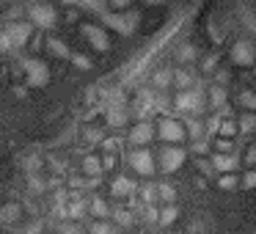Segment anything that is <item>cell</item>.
<instances>
[{
    "label": "cell",
    "mask_w": 256,
    "mask_h": 234,
    "mask_svg": "<svg viewBox=\"0 0 256 234\" xmlns=\"http://www.w3.org/2000/svg\"><path fill=\"white\" fill-rule=\"evenodd\" d=\"M204 108H206V96H204V88H201L198 80L193 83V88L179 91V94L174 96V110L184 113V116H201Z\"/></svg>",
    "instance_id": "1"
},
{
    "label": "cell",
    "mask_w": 256,
    "mask_h": 234,
    "mask_svg": "<svg viewBox=\"0 0 256 234\" xmlns=\"http://www.w3.org/2000/svg\"><path fill=\"white\" fill-rule=\"evenodd\" d=\"M100 20L108 25V28H116L122 36H132L135 30H138L140 14H138V12H124V14H116V12H110V8H105V12L100 14Z\"/></svg>",
    "instance_id": "2"
},
{
    "label": "cell",
    "mask_w": 256,
    "mask_h": 234,
    "mask_svg": "<svg viewBox=\"0 0 256 234\" xmlns=\"http://www.w3.org/2000/svg\"><path fill=\"white\" fill-rule=\"evenodd\" d=\"M22 72L28 88H44L50 83V66L42 58H22Z\"/></svg>",
    "instance_id": "3"
},
{
    "label": "cell",
    "mask_w": 256,
    "mask_h": 234,
    "mask_svg": "<svg viewBox=\"0 0 256 234\" xmlns=\"http://www.w3.org/2000/svg\"><path fill=\"white\" fill-rule=\"evenodd\" d=\"M130 116H132V113H130V105H127V100H124L122 91L110 94V102H108V108H105V122L110 124V127L122 130V127L130 124Z\"/></svg>",
    "instance_id": "4"
},
{
    "label": "cell",
    "mask_w": 256,
    "mask_h": 234,
    "mask_svg": "<svg viewBox=\"0 0 256 234\" xmlns=\"http://www.w3.org/2000/svg\"><path fill=\"white\" fill-rule=\"evenodd\" d=\"M154 138H160L166 146H179L184 138H188V135H184V127H182V122H179V118L166 116V118H160V122H157Z\"/></svg>",
    "instance_id": "5"
},
{
    "label": "cell",
    "mask_w": 256,
    "mask_h": 234,
    "mask_svg": "<svg viewBox=\"0 0 256 234\" xmlns=\"http://www.w3.org/2000/svg\"><path fill=\"white\" fill-rule=\"evenodd\" d=\"M184 157L188 154H184L182 146H160V152L154 157V166L160 168V174H176L182 168Z\"/></svg>",
    "instance_id": "6"
},
{
    "label": "cell",
    "mask_w": 256,
    "mask_h": 234,
    "mask_svg": "<svg viewBox=\"0 0 256 234\" xmlns=\"http://www.w3.org/2000/svg\"><path fill=\"white\" fill-rule=\"evenodd\" d=\"M127 162H130V168H132L135 174H140V176H152V174L157 171L154 154H152L146 146H132V149L127 152Z\"/></svg>",
    "instance_id": "7"
},
{
    "label": "cell",
    "mask_w": 256,
    "mask_h": 234,
    "mask_svg": "<svg viewBox=\"0 0 256 234\" xmlns=\"http://www.w3.org/2000/svg\"><path fill=\"white\" fill-rule=\"evenodd\" d=\"M28 20L30 25H36V28H52L56 25V8L50 6V3H30L28 6Z\"/></svg>",
    "instance_id": "8"
},
{
    "label": "cell",
    "mask_w": 256,
    "mask_h": 234,
    "mask_svg": "<svg viewBox=\"0 0 256 234\" xmlns=\"http://www.w3.org/2000/svg\"><path fill=\"white\" fill-rule=\"evenodd\" d=\"M232 61L237 64V66H250V64L256 61V44L250 39H237L232 44Z\"/></svg>",
    "instance_id": "9"
},
{
    "label": "cell",
    "mask_w": 256,
    "mask_h": 234,
    "mask_svg": "<svg viewBox=\"0 0 256 234\" xmlns=\"http://www.w3.org/2000/svg\"><path fill=\"white\" fill-rule=\"evenodd\" d=\"M6 36H8V42H12L14 50H20V47H25L30 42V36H34V25L30 22H8L6 25Z\"/></svg>",
    "instance_id": "10"
},
{
    "label": "cell",
    "mask_w": 256,
    "mask_h": 234,
    "mask_svg": "<svg viewBox=\"0 0 256 234\" xmlns=\"http://www.w3.org/2000/svg\"><path fill=\"white\" fill-rule=\"evenodd\" d=\"M130 144L132 146H146L149 140H154V124L152 122H135L127 132Z\"/></svg>",
    "instance_id": "11"
},
{
    "label": "cell",
    "mask_w": 256,
    "mask_h": 234,
    "mask_svg": "<svg viewBox=\"0 0 256 234\" xmlns=\"http://www.w3.org/2000/svg\"><path fill=\"white\" fill-rule=\"evenodd\" d=\"M83 36L88 39V44L94 50H100V52L110 50V39H108L105 28H100V25H83Z\"/></svg>",
    "instance_id": "12"
},
{
    "label": "cell",
    "mask_w": 256,
    "mask_h": 234,
    "mask_svg": "<svg viewBox=\"0 0 256 234\" xmlns=\"http://www.w3.org/2000/svg\"><path fill=\"white\" fill-rule=\"evenodd\" d=\"M22 204H17V201H6V204H0V226H17L20 218H22Z\"/></svg>",
    "instance_id": "13"
},
{
    "label": "cell",
    "mask_w": 256,
    "mask_h": 234,
    "mask_svg": "<svg viewBox=\"0 0 256 234\" xmlns=\"http://www.w3.org/2000/svg\"><path fill=\"white\" fill-rule=\"evenodd\" d=\"M135 190H138L135 179L132 176H124V174H118V176L110 182V193L116 196V198H130V196H135Z\"/></svg>",
    "instance_id": "14"
},
{
    "label": "cell",
    "mask_w": 256,
    "mask_h": 234,
    "mask_svg": "<svg viewBox=\"0 0 256 234\" xmlns=\"http://www.w3.org/2000/svg\"><path fill=\"white\" fill-rule=\"evenodd\" d=\"M179 220V206L176 204H162L157 206V226L160 228H168Z\"/></svg>",
    "instance_id": "15"
},
{
    "label": "cell",
    "mask_w": 256,
    "mask_h": 234,
    "mask_svg": "<svg viewBox=\"0 0 256 234\" xmlns=\"http://www.w3.org/2000/svg\"><path fill=\"white\" fill-rule=\"evenodd\" d=\"M88 215L94 220H110V206H108V201L100 198V196L88 198Z\"/></svg>",
    "instance_id": "16"
},
{
    "label": "cell",
    "mask_w": 256,
    "mask_h": 234,
    "mask_svg": "<svg viewBox=\"0 0 256 234\" xmlns=\"http://www.w3.org/2000/svg\"><path fill=\"white\" fill-rule=\"evenodd\" d=\"M210 166H212V171H218V174H234L237 171V157L234 154H215Z\"/></svg>",
    "instance_id": "17"
},
{
    "label": "cell",
    "mask_w": 256,
    "mask_h": 234,
    "mask_svg": "<svg viewBox=\"0 0 256 234\" xmlns=\"http://www.w3.org/2000/svg\"><path fill=\"white\" fill-rule=\"evenodd\" d=\"M193 83H196V78H193V72H190V69H176V72H171V86L176 91L193 88Z\"/></svg>",
    "instance_id": "18"
},
{
    "label": "cell",
    "mask_w": 256,
    "mask_h": 234,
    "mask_svg": "<svg viewBox=\"0 0 256 234\" xmlns=\"http://www.w3.org/2000/svg\"><path fill=\"white\" fill-rule=\"evenodd\" d=\"M110 223L116 228H130L135 223V215L127 210V206H116V210H110Z\"/></svg>",
    "instance_id": "19"
},
{
    "label": "cell",
    "mask_w": 256,
    "mask_h": 234,
    "mask_svg": "<svg viewBox=\"0 0 256 234\" xmlns=\"http://www.w3.org/2000/svg\"><path fill=\"white\" fill-rule=\"evenodd\" d=\"M182 127H184V135L193 138V140H201V138H204V132H206V124L201 122L198 116H190L188 122H182Z\"/></svg>",
    "instance_id": "20"
},
{
    "label": "cell",
    "mask_w": 256,
    "mask_h": 234,
    "mask_svg": "<svg viewBox=\"0 0 256 234\" xmlns=\"http://www.w3.org/2000/svg\"><path fill=\"white\" fill-rule=\"evenodd\" d=\"M80 168H83V174H86V176H91V179H100L102 176V160L96 154H86L83 162H80Z\"/></svg>",
    "instance_id": "21"
},
{
    "label": "cell",
    "mask_w": 256,
    "mask_h": 234,
    "mask_svg": "<svg viewBox=\"0 0 256 234\" xmlns=\"http://www.w3.org/2000/svg\"><path fill=\"white\" fill-rule=\"evenodd\" d=\"M44 47H47V50H50L56 58H61V61H69V58H72V50H69V47L64 44L61 39H56V36H47Z\"/></svg>",
    "instance_id": "22"
},
{
    "label": "cell",
    "mask_w": 256,
    "mask_h": 234,
    "mask_svg": "<svg viewBox=\"0 0 256 234\" xmlns=\"http://www.w3.org/2000/svg\"><path fill=\"white\" fill-rule=\"evenodd\" d=\"M50 179H44L42 174H28V190H30V196H42V193H47L50 190Z\"/></svg>",
    "instance_id": "23"
},
{
    "label": "cell",
    "mask_w": 256,
    "mask_h": 234,
    "mask_svg": "<svg viewBox=\"0 0 256 234\" xmlns=\"http://www.w3.org/2000/svg\"><path fill=\"white\" fill-rule=\"evenodd\" d=\"M44 226H47V220L44 218H30V223H25V226H12V232L14 234H42L44 232Z\"/></svg>",
    "instance_id": "24"
},
{
    "label": "cell",
    "mask_w": 256,
    "mask_h": 234,
    "mask_svg": "<svg viewBox=\"0 0 256 234\" xmlns=\"http://www.w3.org/2000/svg\"><path fill=\"white\" fill-rule=\"evenodd\" d=\"M152 88H154L157 94L171 88V69H157V72L152 74Z\"/></svg>",
    "instance_id": "25"
},
{
    "label": "cell",
    "mask_w": 256,
    "mask_h": 234,
    "mask_svg": "<svg viewBox=\"0 0 256 234\" xmlns=\"http://www.w3.org/2000/svg\"><path fill=\"white\" fill-rule=\"evenodd\" d=\"M206 100H210L212 108L223 110V108H226V88H223V86H210V94H206Z\"/></svg>",
    "instance_id": "26"
},
{
    "label": "cell",
    "mask_w": 256,
    "mask_h": 234,
    "mask_svg": "<svg viewBox=\"0 0 256 234\" xmlns=\"http://www.w3.org/2000/svg\"><path fill=\"white\" fill-rule=\"evenodd\" d=\"M52 232H56V234H86V228H83V223L58 220V223H52Z\"/></svg>",
    "instance_id": "27"
},
{
    "label": "cell",
    "mask_w": 256,
    "mask_h": 234,
    "mask_svg": "<svg viewBox=\"0 0 256 234\" xmlns=\"http://www.w3.org/2000/svg\"><path fill=\"white\" fill-rule=\"evenodd\" d=\"M196 58H198V50H196L190 42H184V44L176 47V61H179V64H193Z\"/></svg>",
    "instance_id": "28"
},
{
    "label": "cell",
    "mask_w": 256,
    "mask_h": 234,
    "mask_svg": "<svg viewBox=\"0 0 256 234\" xmlns=\"http://www.w3.org/2000/svg\"><path fill=\"white\" fill-rule=\"evenodd\" d=\"M157 198L162 204H176V188L168 182H157Z\"/></svg>",
    "instance_id": "29"
},
{
    "label": "cell",
    "mask_w": 256,
    "mask_h": 234,
    "mask_svg": "<svg viewBox=\"0 0 256 234\" xmlns=\"http://www.w3.org/2000/svg\"><path fill=\"white\" fill-rule=\"evenodd\" d=\"M86 234H118V228L113 226L110 220H91Z\"/></svg>",
    "instance_id": "30"
},
{
    "label": "cell",
    "mask_w": 256,
    "mask_h": 234,
    "mask_svg": "<svg viewBox=\"0 0 256 234\" xmlns=\"http://www.w3.org/2000/svg\"><path fill=\"white\" fill-rule=\"evenodd\" d=\"M100 184V179H91V176H69V188L72 190H91Z\"/></svg>",
    "instance_id": "31"
},
{
    "label": "cell",
    "mask_w": 256,
    "mask_h": 234,
    "mask_svg": "<svg viewBox=\"0 0 256 234\" xmlns=\"http://www.w3.org/2000/svg\"><path fill=\"white\" fill-rule=\"evenodd\" d=\"M237 132H256V113H242L237 122Z\"/></svg>",
    "instance_id": "32"
},
{
    "label": "cell",
    "mask_w": 256,
    "mask_h": 234,
    "mask_svg": "<svg viewBox=\"0 0 256 234\" xmlns=\"http://www.w3.org/2000/svg\"><path fill=\"white\" fill-rule=\"evenodd\" d=\"M234 135H237V122L220 118V124H218V138H228V140H232Z\"/></svg>",
    "instance_id": "33"
},
{
    "label": "cell",
    "mask_w": 256,
    "mask_h": 234,
    "mask_svg": "<svg viewBox=\"0 0 256 234\" xmlns=\"http://www.w3.org/2000/svg\"><path fill=\"white\" fill-rule=\"evenodd\" d=\"M140 190V198H144V204L149 206H157L160 204V198H157V184H146V188H138Z\"/></svg>",
    "instance_id": "34"
},
{
    "label": "cell",
    "mask_w": 256,
    "mask_h": 234,
    "mask_svg": "<svg viewBox=\"0 0 256 234\" xmlns=\"http://www.w3.org/2000/svg\"><path fill=\"white\" fill-rule=\"evenodd\" d=\"M83 144H86V146H100V144H102V130L86 127V130H83Z\"/></svg>",
    "instance_id": "35"
},
{
    "label": "cell",
    "mask_w": 256,
    "mask_h": 234,
    "mask_svg": "<svg viewBox=\"0 0 256 234\" xmlns=\"http://www.w3.org/2000/svg\"><path fill=\"white\" fill-rule=\"evenodd\" d=\"M218 188H220V190H237L240 188V179L234 176V174H220V176H218Z\"/></svg>",
    "instance_id": "36"
},
{
    "label": "cell",
    "mask_w": 256,
    "mask_h": 234,
    "mask_svg": "<svg viewBox=\"0 0 256 234\" xmlns=\"http://www.w3.org/2000/svg\"><path fill=\"white\" fill-rule=\"evenodd\" d=\"M69 61H72L78 69H83V72H88V69H94V61H91L88 56H83V52H72V58H69Z\"/></svg>",
    "instance_id": "37"
},
{
    "label": "cell",
    "mask_w": 256,
    "mask_h": 234,
    "mask_svg": "<svg viewBox=\"0 0 256 234\" xmlns=\"http://www.w3.org/2000/svg\"><path fill=\"white\" fill-rule=\"evenodd\" d=\"M240 105H242L245 110L256 113V94L254 91H242V94H240Z\"/></svg>",
    "instance_id": "38"
},
{
    "label": "cell",
    "mask_w": 256,
    "mask_h": 234,
    "mask_svg": "<svg viewBox=\"0 0 256 234\" xmlns=\"http://www.w3.org/2000/svg\"><path fill=\"white\" fill-rule=\"evenodd\" d=\"M47 166H50L56 174H69L66 160H61V157H56V154H50V157H47Z\"/></svg>",
    "instance_id": "39"
},
{
    "label": "cell",
    "mask_w": 256,
    "mask_h": 234,
    "mask_svg": "<svg viewBox=\"0 0 256 234\" xmlns=\"http://www.w3.org/2000/svg\"><path fill=\"white\" fill-rule=\"evenodd\" d=\"M78 3H80V6H83V8H88V12H94V14H102V12H105V0H78Z\"/></svg>",
    "instance_id": "40"
},
{
    "label": "cell",
    "mask_w": 256,
    "mask_h": 234,
    "mask_svg": "<svg viewBox=\"0 0 256 234\" xmlns=\"http://www.w3.org/2000/svg\"><path fill=\"white\" fill-rule=\"evenodd\" d=\"M102 149H105V154H116L122 149V138H102Z\"/></svg>",
    "instance_id": "41"
},
{
    "label": "cell",
    "mask_w": 256,
    "mask_h": 234,
    "mask_svg": "<svg viewBox=\"0 0 256 234\" xmlns=\"http://www.w3.org/2000/svg\"><path fill=\"white\" fill-rule=\"evenodd\" d=\"M240 184H242L245 190H254L256 188V168H248V171L242 174V179H240Z\"/></svg>",
    "instance_id": "42"
},
{
    "label": "cell",
    "mask_w": 256,
    "mask_h": 234,
    "mask_svg": "<svg viewBox=\"0 0 256 234\" xmlns=\"http://www.w3.org/2000/svg\"><path fill=\"white\" fill-rule=\"evenodd\" d=\"M232 149H234V144L228 138H218L215 140V154H232Z\"/></svg>",
    "instance_id": "43"
},
{
    "label": "cell",
    "mask_w": 256,
    "mask_h": 234,
    "mask_svg": "<svg viewBox=\"0 0 256 234\" xmlns=\"http://www.w3.org/2000/svg\"><path fill=\"white\" fill-rule=\"evenodd\" d=\"M201 69H204V72H215L218 69V52H210V56L201 61Z\"/></svg>",
    "instance_id": "44"
},
{
    "label": "cell",
    "mask_w": 256,
    "mask_h": 234,
    "mask_svg": "<svg viewBox=\"0 0 256 234\" xmlns=\"http://www.w3.org/2000/svg\"><path fill=\"white\" fill-rule=\"evenodd\" d=\"M212 78H215V83L212 86H223V88H226V83H228V69H215V72H212Z\"/></svg>",
    "instance_id": "45"
},
{
    "label": "cell",
    "mask_w": 256,
    "mask_h": 234,
    "mask_svg": "<svg viewBox=\"0 0 256 234\" xmlns=\"http://www.w3.org/2000/svg\"><path fill=\"white\" fill-rule=\"evenodd\" d=\"M140 218H144L146 223H157V206H149V204H146V206H144V215H140Z\"/></svg>",
    "instance_id": "46"
},
{
    "label": "cell",
    "mask_w": 256,
    "mask_h": 234,
    "mask_svg": "<svg viewBox=\"0 0 256 234\" xmlns=\"http://www.w3.org/2000/svg\"><path fill=\"white\" fill-rule=\"evenodd\" d=\"M102 160V171H113V166H116V154H105L100 157Z\"/></svg>",
    "instance_id": "47"
},
{
    "label": "cell",
    "mask_w": 256,
    "mask_h": 234,
    "mask_svg": "<svg viewBox=\"0 0 256 234\" xmlns=\"http://www.w3.org/2000/svg\"><path fill=\"white\" fill-rule=\"evenodd\" d=\"M14 47H12V42H8V36H6V30H0V52H12Z\"/></svg>",
    "instance_id": "48"
},
{
    "label": "cell",
    "mask_w": 256,
    "mask_h": 234,
    "mask_svg": "<svg viewBox=\"0 0 256 234\" xmlns=\"http://www.w3.org/2000/svg\"><path fill=\"white\" fill-rule=\"evenodd\" d=\"M132 0H105V6H110V8H116V12H122V8H127Z\"/></svg>",
    "instance_id": "49"
},
{
    "label": "cell",
    "mask_w": 256,
    "mask_h": 234,
    "mask_svg": "<svg viewBox=\"0 0 256 234\" xmlns=\"http://www.w3.org/2000/svg\"><path fill=\"white\" fill-rule=\"evenodd\" d=\"M206 149H210V144H206L204 138H201V140H193V152H196V154H206Z\"/></svg>",
    "instance_id": "50"
},
{
    "label": "cell",
    "mask_w": 256,
    "mask_h": 234,
    "mask_svg": "<svg viewBox=\"0 0 256 234\" xmlns=\"http://www.w3.org/2000/svg\"><path fill=\"white\" fill-rule=\"evenodd\" d=\"M245 162H248V166H254V162H256V149H248V152H245Z\"/></svg>",
    "instance_id": "51"
},
{
    "label": "cell",
    "mask_w": 256,
    "mask_h": 234,
    "mask_svg": "<svg viewBox=\"0 0 256 234\" xmlns=\"http://www.w3.org/2000/svg\"><path fill=\"white\" fill-rule=\"evenodd\" d=\"M198 171L201 174H212V166H210V162H198Z\"/></svg>",
    "instance_id": "52"
},
{
    "label": "cell",
    "mask_w": 256,
    "mask_h": 234,
    "mask_svg": "<svg viewBox=\"0 0 256 234\" xmlns=\"http://www.w3.org/2000/svg\"><path fill=\"white\" fill-rule=\"evenodd\" d=\"M146 3H162V0H146Z\"/></svg>",
    "instance_id": "53"
},
{
    "label": "cell",
    "mask_w": 256,
    "mask_h": 234,
    "mask_svg": "<svg viewBox=\"0 0 256 234\" xmlns=\"http://www.w3.org/2000/svg\"><path fill=\"white\" fill-rule=\"evenodd\" d=\"M64 3H66V6H69V3H78V0H64Z\"/></svg>",
    "instance_id": "54"
}]
</instances>
